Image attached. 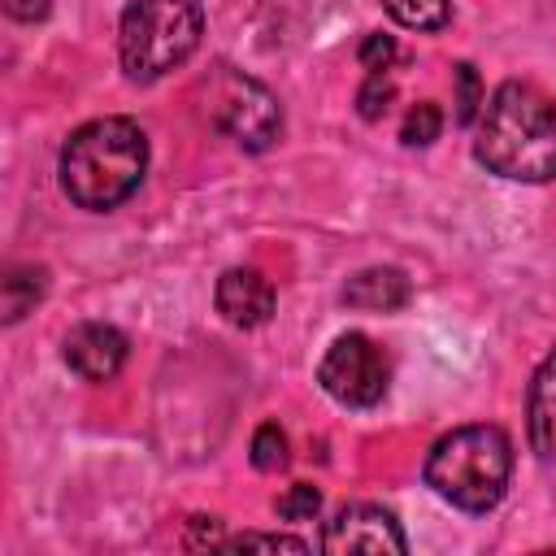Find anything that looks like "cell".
<instances>
[{
    "mask_svg": "<svg viewBox=\"0 0 556 556\" xmlns=\"http://www.w3.org/2000/svg\"><path fill=\"white\" fill-rule=\"evenodd\" d=\"M473 156L513 182H547L556 174V100L534 83H500L478 113Z\"/></svg>",
    "mask_w": 556,
    "mask_h": 556,
    "instance_id": "1",
    "label": "cell"
},
{
    "mask_svg": "<svg viewBox=\"0 0 556 556\" xmlns=\"http://www.w3.org/2000/svg\"><path fill=\"white\" fill-rule=\"evenodd\" d=\"M148 169V139L130 117H96L61 148V191L91 213H109L135 195Z\"/></svg>",
    "mask_w": 556,
    "mask_h": 556,
    "instance_id": "2",
    "label": "cell"
},
{
    "mask_svg": "<svg viewBox=\"0 0 556 556\" xmlns=\"http://www.w3.org/2000/svg\"><path fill=\"white\" fill-rule=\"evenodd\" d=\"M513 473V443L500 426H460L443 434L426 456V482L434 495L465 513H486L504 500Z\"/></svg>",
    "mask_w": 556,
    "mask_h": 556,
    "instance_id": "3",
    "label": "cell"
},
{
    "mask_svg": "<svg viewBox=\"0 0 556 556\" xmlns=\"http://www.w3.org/2000/svg\"><path fill=\"white\" fill-rule=\"evenodd\" d=\"M204 35L200 0H130L117 26V56L135 83L178 70Z\"/></svg>",
    "mask_w": 556,
    "mask_h": 556,
    "instance_id": "4",
    "label": "cell"
},
{
    "mask_svg": "<svg viewBox=\"0 0 556 556\" xmlns=\"http://www.w3.org/2000/svg\"><path fill=\"white\" fill-rule=\"evenodd\" d=\"M204 113L222 135H230L248 152H265L282 130V109H278L274 91L261 87L256 78H248L243 70H230V65H217L208 74Z\"/></svg>",
    "mask_w": 556,
    "mask_h": 556,
    "instance_id": "5",
    "label": "cell"
},
{
    "mask_svg": "<svg viewBox=\"0 0 556 556\" xmlns=\"http://www.w3.org/2000/svg\"><path fill=\"white\" fill-rule=\"evenodd\" d=\"M387 378H391V369H387L382 348H378L369 334H356V330L339 334V339L326 348L321 365H317L321 391H326L330 400L348 404V408H369V404H378V400L387 395Z\"/></svg>",
    "mask_w": 556,
    "mask_h": 556,
    "instance_id": "6",
    "label": "cell"
},
{
    "mask_svg": "<svg viewBox=\"0 0 556 556\" xmlns=\"http://www.w3.org/2000/svg\"><path fill=\"white\" fill-rule=\"evenodd\" d=\"M321 552H408V539L400 521L378 508V504H343L326 530H321Z\"/></svg>",
    "mask_w": 556,
    "mask_h": 556,
    "instance_id": "7",
    "label": "cell"
},
{
    "mask_svg": "<svg viewBox=\"0 0 556 556\" xmlns=\"http://www.w3.org/2000/svg\"><path fill=\"white\" fill-rule=\"evenodd\" d=\"M65 365L87 382H109L126 365V334L109 321H83L65 334Z\"/></svg>",
    "mask_w": 556,
    "mask_h": 556,
    "instance_id": "8",
    "label": "cell"
},
{
    "mask_svg": "<svg viewBox=\"0 0 556 556\" xmlns=\"http://www.w3.org/2000/svg\"><path fill=\"white\" fill-rule=\"evenodd\" d=\"M213 300H217V313L230 326H243V330L265 326L269 313H274V287H269V278L261 269H226L217 278Z\"/></svg>",
    "mask_w": 556,
    "mask_h": 556,
    "instance_id": "9",
    "label": "cell"
},
{
    "mask_svg": "<svg viewBox=\"0 0 556 556\" xmlns=\"http://www.w3.org/2000/svg\"><path fill=\"white\" fill-rule=\"evenodd\" d=\"M526 426H530V447L539 452V460L556 465V348L543 356V365L530 378Z\"/></svg>",
    "mask_w": 556,
    "mask_h": 556,
    "instance_id": "10",
    "label": "cell"
},
{
    "mask_svg": "<svg viewBox=\"0 0 556 556\" xmlns=\"http://www.w3.org/2000/svg\"><path fill=\"white\" fill-rule=\"evenodd\" d=\"M343 304L348 308H365V313H395L408 304V278L395 265H374L348 278L343 287Z\"/></svg>",
    "mask_w": 556,
    "mask_h": 556,
    "instance_id": "11",
    "label": "cell"
},
{
    "mask_svg": "<svg viewBox=\"0 0 556 556\" xmlns=\"http://www.w3.org/2000/svg\"><path fill=\"white\" fill-rule=\"evenodd\" d=\"M382 4L408 30H443L452 17V0H382Z\"/></svg>",
    "mask_w": 556,
    "mask_h": 556,
    "instance_id": "12",
    "label": "cell"
},
{
    "mask_svg": "<svg viewBox=\"0 0 556 556\" xmlns=\"http://www.w3.org/2000/svg\"><path fill=\"white\" fill-rule=\"evenodd\" d=\"M4 321H17L39 295H43V269H13L9 278H4Z\"/></svg>",
    "mask_w": 556,
    "mask_h": 556,
    "instance_id": "13",
    "label": "cell"
},
{
    "mask_svg": "<svg viewBox=\"0 0 556 556\" xmlns=\"http://www.w3.org/2000/svg\"><path fill=\"white\" fill-rule=\"evenodd\" d=\"M439 130H443V113H439V104L421 100V104L408 109V117H404V126H400V139H404L408 148H426V143L439 139Z\"/></svg>",
    "mask_w": 556,
    "mask_h": 556,
    "instance_id": "14",
    "label": "cell"
},
{
    "mask_svg": "<svg viewBox=\"0 0 556 556\" xmlns=\"http://www.w3.org/2000/svg\"><path fill=\"white\" fill-rule=\"evenodd\" d=\"M252 465L261 473H274V469L287 465V434L278 430V421L256 426V434H252Z\"/></svg>",
    "mask_w": 556,
    "mask_h": 556,
    "instance_id": "15",
    "label": "cell"
},
{
    "mask_svg": "<svg viewBox=\"0 0 556 556\" xmlns=\"http://www.w3.org/2000/svg\"><path fill=\"white\" fill-rule=\"evenodd\" d=\"M278 517L282 521H313L317 517V508H321V495H317V486H308V482H295V486H287L282 495H278Z\"/></svg>",
    "mask_w": 556,
    "mask_h": 556,
    "instance_id": "16",
    "label": "cell"
},
{
    "mask_svg": "<svg viewBox=\"0 0 556 556\" xmlns=\"http://www.w3.org/2000/svg\"><path fill=\"white\" fill-rule=\"evenodd\" d=\"M482 109V83H478V70L473 65H456V122L469 126Z\"/></svg>",
    "mask_w": 556,
    "mask_h": 556,
    "instance_id": "17",
    "label": "cell"
},
{
    "mask_svg": "<svg viewBox=\"0 0 556 556\" xmlns=\"http://www.w3.org/2000/svg\"><path fill=\"white\" fill-rule=\"evenodd\" d=\"M391 61H395L391 35H365V43H361V65H365L369 74H387Z\"/></svg>",
    "mask_w": 556,
    "mask_h": 556,
    "instance_id": "18",
    "label": "cell"
},
{
    "mask_svg": "<svg viewBox=\"0 0 556 556\" xmlns=\"http://www.w3.org/2000/svg\"><path fill=\"white\" fill-rule=\"evenodd\" d=\"M356 100H361V117H369V122H374V117H382V113H387L391 83H387L382 74H369V83L361 87V96H356Z\"/></svg>",
    "mask_w": 556,
    "mask_h": 556,
    "instance_id": "19",
    "label": "cell"
},
{
    "mask_svg": "<svg viewBox=\"0 0 556 556\" xmlns=\"http://www.w3.org/2000/svg\"><path fill=\"white\" fill-rule=\"evenodd\" d=\"M187 547H217L222 543V521L217 517H191V530H187V539H182Z\"/></svg>",
    "mask_w": 556,
    "mask_h": 556,
    "instance_id": "20",
    "label": "cell"
},
{
    "mask_svg": "<svg viewBox=\"0 0 556 556\" xmlns=\"http://www.w3.org/2000/svg\"><path fill=\"white\" fill-rule=\"evenodd\" d=\"M230 547H287V552H304L308 543L291 539V534H239Z\"/></svg>",
    "mask_w": 556,
    "mask_h": 556,
    "instance_id": "21",
    "label": "cell"
},
{
    "mask_svg": "<svg viewBox=\"0 0 556 556\" xmlns=\"http://www.w3.org/2000/svg\"><path fill=\"white\" fill-rule=\"evenodd\" d=\"M48 0H4V13L9 17H17V22H39V17H48Z\"/></svg>",
    "mask_w": 556,
    "mask_h": 556,
    "instance_id": "22",
    "label": "cell"
}]
</instances>
